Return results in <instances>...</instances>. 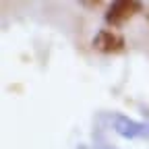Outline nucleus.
Instances as JSON below:
<instances>
[{"instance_id":"obj_2","label":"nucleus","mask_w":149,"mask_h":149,"mask_svg":"<svg viewBox=\"0 0 149 149\" xmlns=\"http://www.w3.org/2000/svg\"><path fill=\"white\" fill-rule=\"evenodd\" d=\"M93 48L97 52H102V54H118V52L124 50V37L114 27H106L95 35Z\"/></svg>"},{"instance_id":"obj_3","label":"nucleus","mask_w":149,"mask_h":149,"mask_svg":"<svg viewBox=\"0 0 149 149\" xmlns=\"http://www.w3.org/2000/svg\"><path fill=\"white\" fill-rule=\"evenodd\" d=\"M83 4H85V6H89V8H93V6H100L102 2H83Z\"/></svg>"},{"instance_id":"obj_1","label":"nucleus","mask_w":149,"mask_h":149,"mask_svg":"<svg viewBox=\"0 0 149 149\" xmlns=\"http://www.w3.org/2000/svg\"><path fill=\"white\" fill-rule=\"evenodd\" d=\"M139 10H141V2H137V0H118V2L110 4L106 13V21L110 27H120L126 21H130Z\"/></svg>"}]
</instances>
